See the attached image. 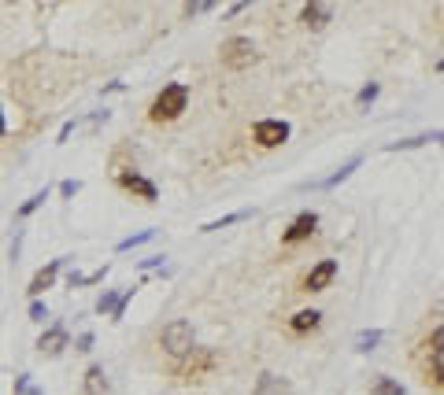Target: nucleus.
Wrapping results in <instances>:
<instances>
[{
	"label": "nucleus",
	"mask_w": 444,
	"mask_h": 395,
	"mask_svg": "<svg viewBox=\"0 0 444 395\" xmlns=\"http://www.w3.org/2000/svg\"><path fill=\"white\" fill-rule=\"evenodd\" d=\"M93 333H89V329H85V333H78V340H74V351H93Z\"/></svg>",
	"instance_id": "30"
},
{
	"label": "nucleus",
	"mask_w": 444,
	"mask_h": 395,
	"mask_svg": "<svg viewBox=\"0 0 444 395\" xmlns=\"http://www.w3.org/2000/svg\"><path fill=\"white\" fill-rule=\"evenodd\" d=\"M67 259H71V255H60V259H52L48 266H41V270L34 273V278H30V285H26V292H30V299H41V296L48 292V288L56 285V278H60V270H63V262H67Z\"/></svg>",
	"instance_id": "9"
},
{
	"label": "nucleus",
	"mask_w": 444,
	"mask_h": 395,
	"mask_svg": "<svg viewBox=\"0 0 444 395\" xmlns=\"http://www.w3.org/2000/svg\"><path fill=\"white\" fill-rule=\"evenodd\" d=\"M186 103H189V89L181 82H174V85H163V93L152 100L148 115H152V122H174V118L186 111Z\"/></svg>",
	"instance_id": "1"
},
{
	"label": "nucleus",
	"mask_w": 444,
	"mask_h": 395,
	"mask_svg": "<svg viewBox=\"0 0 444 395\" xmlns=\"http://www.w3.org/2000/svg\"><path fill=\"white\" fill-rule=\"evenodd\" d=\"M377 96H382V85H377V82L363 85V89H359V96H356V108H370V103H374Z\"/></svg>",
	"instance_id": "25"
},
{
	"label": "nucleus",
	"mask_w": 444,
	"mask_h": 395,
	"mask_svg": "<svg viewBox=\"0 0 444 395\" xmlns=\"http://www.w3.org/2000/svg\"><path fill=\"white\" fill-rule=\"evenodd\" d=\"M134 292L137 288H126V292H119V307H115V314H111V322H123V314H126V303L134 299Z\"/></svg>",
	"instance_id": "27"
},
{
	"label": "nucleus",
	"mask_w": 444,
	"mask_h": 395,
	"mask_svg": "<svg viewBox=\"0 0 444 395\" xmlns=\"http://www.w3.org/2000/svg\"><path fill=\"white\" fill-rule=\"evenodd\" d=\"M433 141H440V129H429V134H415V137L393 141V144H385V152H415V148H422V144H433Z\"/></svg>",
	"instance_id": "15"
},
{
	"label": "nucleus",
	"mask_w": 444,
	"mask_h": 395,
	"mask_svg": "<svg viewBox=\"0 0 444 395\" xmlns=\"http://www.w3.org/2000/svg\"><path fill=\"white\" fill-rule=\"evenodd\" d=\"M48 196H52V189H48V185H45V189H37V192L30 196V200H26V203H22V207L15 210V215H19V218H30V215H34V210H37V207H41L45 200H48Z\"/></svg>",
	"instance_id": "23"
},
{
	"label": "nucleus",
	"mask_w": 444,
	"mask_h": 395,
	"mask_svg": "<svg viewBox=\"0 0 444 395\" xmlns=\"http://www.w3.org/2000/svg\"><path fill=\"white\" fill-rule=\"evenodd\" d=\"M71 347V333H67V325L56 322V325H48L41 336H37V351L45 354V359H56V354H63Z\"/></svg>",
	"instance_id": "6"
},
{
	"label": "nucleus",
	"mask_w": 444,
	"mask_h": 395,
	"mask_svg": "<svg viewBox=\"0 0 444 395\" xmlns=\"http://www.w3.org/2000/svg\"><path fill=\"white\" fill-rule=\"evenodd\" d=\"M115 307H119V292H115V288H104V292H100V299H97V314H104V318H111V314H115Z\"/></svg>",
	"instance_id": "24"
},
{
	"label": "nucleus",
	"mask_w": 444,
	"mask_h": 395,
	"mask_svg": "<svg viewBox=\"0 0 444 395\" xmlns=\"http://www.w3.org/2000/svg\"><path fill=\"white\" fill-rule=\"evenodd\" d=\"M256 215V210H233V215H222V218H215V222H204V226H200V233H215V229H226V226H237V222H248V218H252Z\"/></svg>",
	"instance_id": "18"
},
{
	"label": "nucleus",
	"mask_w": 444,
	"mask_h": 395,
	"mask_svg": "<svg viewBox=\"0 0 444 395\" xmlns=\"http://www.w3.org/2000/svg\"><path fill=\"white\" fill-rule=\"evenodd\" d=\"M370 395H408V388H403L400 380H393V377H374Z\"/></svg>",
	"instance_id": "22"
},
{
	"label": "nucleus",
	"mask_w": 444,
	"mask_h": 395,
	"mask_svg": "<svg viewBox=\"0 0 444 395\" xmlns=\"http://www.w3.org/2000/svg\"><path fill=\"white\" fill-rule=\"evenodd\" d=\"M440 344H444V329L440 325H433V333H429V340H426V385H433V392H440L444 388V366H440Z\"/></svg>",
	"instance_id": "4"
},
{
	"label": "nucleus",
	"mask_w": 444,
	"mask_h": 395,
	"mask_svg": "<svg viewBox=\"0 0 444 395\" xmlns=\"http://www.w3.org/2000/svg\"><path fill=\"white\" fill-rule=\"evenodd\" d=\"M19 252H22V229H15V240H11V262H19Z\"/></svg>",
	"instance_id": "32"
},
{
	"label": "nucleus",
	"mask_w": 444,
	"mask_h": 395,
	"mask_svg": "<svg viewBox=\"0 0 444 395\" xmlns=\"http://www.w3.org/2000/svg\"><path fill=\"white\" fill-rule=\"evenodd\" d=\"M115 181H119L126 192H134V196H141V200H148V203L160 200V189H155V181H148L145 174H137V170H119V174H115Z\"/></svg>",
	"instance_id": "8"
},
{
	"label": "nucleus",
	"mask_w": 444,
	"mask_h": 395,
	"mask_svg": "<svg viewBox=\"0 0 444 395\" xmlns=\"http://www.w3.org/2000/svg\"><path fill=\"white\" fill-rule=\"evenodd\" d=\"M289 134H293V129H289L285 118H259L256 129H252V137H256L259 148H278V144L289 141Z\"/></svg>",
	"instance_id": "5"
},
{
	"label": "nucleus",
	"mask_w": 444,
	"mask_h": 395,
	"mask_svg": "<svg viewBox=\"0 0 444 395\" xmlns=\"http://www.w3.org/2000/svg\"><path fill=\"white\" fill-rule=\"evenodd\" d=\"M82 392L85 395H108V373H104V366H89L85 377H82Z\"/></svg>",
	"instance_id": "14"
},
{
	"label": "nucleus",
	"mask_w": 444,
	"mask_h": 395,
	"mask_svg": "<svg viewBox=\"0 0 444 395\" xmlns=\"http://www.w3.org/2000/svg\"><path fill=\"white\" fill-rule=\"evenodd\" d=\"M160 347L171 354V359H186V354L197 347V333H193V322L186 318H174L171 325H163L160 333Z\"/></svg>",
	"instance_id": "2"
},
{
	"label": "nucleus",
	"mask_w": 444,
	"mask_h": 395,
	"mask_svg": "<svg viewBox=\"0 0 444 395\" xmlns=\"http://www.w3.org/2000/svg\"><path fill=\"white\" fill-rule=\"evenodd\" d=\"M78 192H82V181H78V178H67V181H60V196H67V200H74Z\"/></svg>",
	"instance_id": "26"
},
{
	"label": "nucleus",
	"mask_w": 444,
	"mask_h": 395,
	"mask_svg": "<svg viewBox=\"0 0 444 395\" xmlns=\"http://www.w3.org/2000/svg\"><path fill=\"white\" fill-rule=\"evenodd\" d=\"M252 395H289V380H285V377H274V373H259Z\"/></svg>",
	"instance_id": "16"
},
{
	"label": "nucleus",
	"mask_w": 444,
	"mask_h": 395,
	"mask_svg": "<svg viewBox=\"0 0 444 395\" xmlns=\"http://www.w3.org/2000/svg\"><path fill=\"white\" fill-rule=\"evenodd\" d=\"M26 385H34V377H30V373H19V377H15V395H22Z\"/></svg>",
	"instance_id": "33"
},
{
	"label": "nucleus",
	"mask_w": 444,
	"mask_h": 395,
	"mask_svg": "<svg viewBox=\"0 0 444 395\" xmlns=\"http://www.w3.org/2000/svg\"><path fill=\"white\" fill-rule=\"evenodd\" d=\"M382 340H385V333H382V329H359V333H356V340H352V347H356L359 354H370L377 344H382Z\"/></svg>",
	"instance_id": "17"
},
{
	"label": "nucleus",
	"mask_w": 444,
	"mask_h": 395,
	"mask_svg": "<svg viewBox=\"0 0 444 395\" xmlns=\"http://www.w3.org/2000/svg\"><path fill=\"white\" fill-rule=\"evenodd\" d=\"M26 314H30V322H45L48 318V307H45L41 299H30V310H26Z\"/></svg>",
	"instance_id": "28"
},
{
	"label": "nucleus",
	"mask_w": 444,
	"mask_h": 395,
	"mask_svg": "<svg viewBox=\"0 0 444 395\" xmlns=\"http://www.w3.org/2000/svg\"><path fill=\"white\" fill-rule=\"evenodd\" d=\"M218 56H222V63H226L230 71H244V67H252V63L259 59V52H256V45H252V37L233 34V37H226V41H222Z\"/></svg>",
	"instance_id": "3"
},
{
	"label": "nucleus",
	"mask_w": 444,
	"mask_h": 395,
	"mask_svg": "<svg viewBox=\"0 0 444 395\" xmlns=\"http://www.w3.org/2000/svg\"><path fill=\"white\" fill-rule=\"evenodd\" d=\"M155 233L160 229H141V233H134V236H126V240H119L115 244V252H134V247H141V244H148V240H155Z\"/></svg>",
	"instance_id": "21"
},
{
	"label": "nucleus",
	"mask_w": 444,
	"mask_h": 395,
	"mask_svg": "<svg viewBox=\"0 0 444 395\" xmlns=\"http://www.w3.org/2000/svg\"><path fill=\"white\" fill-rule=\"evenodd\" d=\"M319 322H322L319 310H296L289 318V329L293 333H311V329H319Z\"/></svg>",
	"instance_id": "19"
},
{
	"label": "nucleus",
	"mask_w": 444,
	"mask_h": 395,
	"mask_svg": "<svg viewBox=\"0 0 444 395\" xmlns=\"http://www.w3.org/2000/svg\"><path fill=\"white\" fill-rule=\"evenodd\" d=\"M71 134H74V122H67V126H63V129H60V141H56V144H63V141H67Z\"/></svg>",
	"instance_id": "35"
},
{
	"label": "nucleus",
	"mask_w": 444,
	"mask_h": 395,
	"mask_svg": "<svg viewBox=\"0 0 444 395\" xmlns=\"http://www.w3.org/2000/svg\"><path fill=\"white\" fill-rule=\"evenodd\" d=\"M123 89H126V82H108V85H104V93H123Z\"/></svg>",
	"instance_id": "34"
},
{
	"label": "nucleus",
	"mask_w": 444,
	"mask_h": 395,
	"mask_svg": "<svg viewBox=\"0 0 444 395\" xmlns=\"http://www.w3.org/2000/svg\"><path fill=\"white\" fill-rule=\"evenodd\" d=\"M163 259H167V255H148V259H141V270H160Z\"/></svg>",
	"instance_id": "31"
},
{
	"label": "nucleus",
	"mask_w": 444,
	"mask_h": 395,
	"mask_svg": "<svg viewBox=\"0 0 444 395\" xmlns=\"http://www.w3.org/2000/svg\"><path fill=\"white\" fill-rule=\"evenodd\" d=\"M111 273V266H100V270H93V273H67V288H85V285H97V281H104Z\"/></svg>",
	"instance_id": "20"
},
{
	"label": "nucleus",
	"mask_w": 444,
	"mask_h": 395,
	"mask_svg": "<svg viewBox=\"0 0 444 395\" xmlns=\"http://www.w3.org/2000/svg\"><path fill=\"white\" fill-rule=\"evenodd\" d=\"M359 166H363V155L356 152V155H352V159H348L341 170H333L330 178H322V181H315V185H307V189H326V192H330V189H337V185H345V181H348L352 174H356Z\"/></svg>",
	"instance_id": "13"
},
{
	"label": "nucleus",
	"mask_w": 444,
	"mask_h": 395,
	"mask_svg": "<svg viewBox=\"0 0 444 395\" xmlns=\"http://www.w3.org/2000/svg\"><path fill=\"white\" fill-rule=\"evenodd\" d=\"M4 129H8V122H4V108H0V137H4Z\"/></svg>",
	"instance_id": "36"
},
{
	"label": "nucleus",
	"mask_w": 444,
	"mask_h": 395,
	"mask_svg": "<svg viewBox=\"0 0 444 395\" xmlns=\"http://www.w3.org/2000/svg\"><path fill=\"white\" fill-rule=\"evenodd\" d=\"M315 229H319V215L315 210H300V215L289 222V229L282 233V244H300V240H307Z\"/></svg>",
	"instance_id": "10"
},
{
	"label": "nucleus",
	"mask_w": 444,
	"mask_h": 395,
	"mask_svg": "<svg viewBox=\"0 0 444 395\" xmlns=\"http://www.w3.org/2000/svg\"><path fill=\"white\" fill-rule=\"evenodd\" d=\"M337 278V262L333 259H322L319 266H311V273L304 278V292H322V288H330Z\"/></svg>",
	"instance_id": "11"
},
{
	"label": "nucleus",
	"mask_w": 444,
	"mask_h": 395,
	"mask_svg": "<svg viewBox=\"0 0 444 395\" xmlns=\"http://www.w3.org/2000/svg\"><path fill=\"white\" fill-rule=\"evenodd\" d=\"M330 19H333V4H322V0H311V4L300 8V22H304L307 30H322Z\"/></svg>",
	"instance_id": "12"
},
{
	"label": "nucleus",
	"mask_w": 444,
	"mask_h": 395,
	"mask_svg": "<svg viewBox=\"0 0 444 395\" xmlns=\"http://www.w3.org/2000/svg\"><path fill=\"white\" fill-rule=\"evenodd\" d=\"M186 359H189V362L178 370L181 380H200L204 373H211V370H215V362H218V359H215V351H207V347H193Z\"/></svg>",
	"instance_id": "7"
},
{
	"label": "nucleus",
	"mask_w": 444,
	"mask_h": 395,
	"mask_svg": "<svg viewBox=\"0 0 444 395\" xmlns=\"http://www.w3.org/2000/svg\"><path fill=\"white\" fill-rule=\"evenodd\" d=\"M215 4H211V0H197V4H186V8H181V11H186V15L193 19V15H204V11H211Z\"/></svg>",
	"instance_id": "29"
}]
</instances>
